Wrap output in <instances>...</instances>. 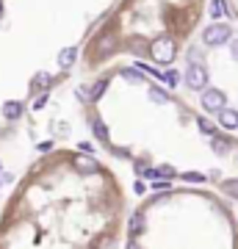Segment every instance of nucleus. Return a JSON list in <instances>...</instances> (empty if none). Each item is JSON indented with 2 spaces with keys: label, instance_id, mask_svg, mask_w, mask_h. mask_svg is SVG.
<instances>
[{
  "label": "nucleus",
  "instance_id": "1a4fd4ad",
  "mask_svg": "<svg viewBox=\"0 0 238 249\" xmlns=\"http://www.w3.org/2000/svg\"><path fill=\"white\" fill-rule=\"evenodd\" d=\"M75 58H78V50H75V47H67V50H61V55H58L61 70H70L72 64H75Z\"/></svg>",
  "mask_w": 238,
  "mask_h": 249
},
{
  "label": "nucleus",
  "instance_id": "0eeeda50",
  "mask_svg": "<svg viewBox=\"0 0 238 249\" xmlns=\"http://www.w3.org/2000/svg\"><path fill=\"white\" fill-rule=\"evenodd\" d=\"M219 124L224 127V130H236L238 127V111H233V108H221L219 111Z\"/></svg>",
  "mask_w": 238,
  "mask_h": 249
},
{
  "label": "nucleus",
  "instance_id": "6ab92c4d",
  "mask_svg": "<svg viewBox=\"0 0 238 249\" xmlns=\"http://www.w3.org/2000/svg\"><path fill=\"white\" fill-rule=\"evenodd\" d=\"M221 188H224L230 196H238V180H227V183H224Z\"/></svg>",
  "mask_w": 238,
  "mask_h": 249
},
{
  "label": "nucleus",
  "instance_id": "aec40b11",
  "mask_svg": "<svg viewBox=\"0 0 238 249\" xmlns=\"http://www.w3.org/2000/svg\"><path fill=\"white\" fill-rule=\"evenodd\" d=\"M164 83H166V86H177V83H180V75H177V72H166V75H164Z\"/></svg>",
  "mask_w": 238,
  "mask_h": 249
},
{
  "label": "nucleus",
  "instance_id": "423d86ee",
  "mask_svg": "<svg viewBox=\"0 0 238 249\" xmlns=\"http://www.w3.org/2000/svg\"><path fill=\"white\" fill-rule=\"evenodd\" d=\"M72 166L78 172H83V175H92V172L100 169V163L94 158H89V155H75V158H72Z\"/></svg>",
  "mask_w": 238,
  "mask_h": 249
},
{
  "label": "nucleus",
  "instance_id": "2eb2a0df",
  "mask_svg": "<svg viewBox=\"0 0 238 249\" xmlns=\"http://www.w3.org/2000/svg\"><path fill=\"white\" fill-rule=\"evenodd\" d=\"M47 83H50V78H47L44 72H39V75L34 78V83H31V91H39V89H44Z\"/></svg>",
  "mask_w": 238,
  "mask_h": 249
},
{
  "label": "nucleus",
  "instance_id": "412c9836",
  "mask_svg": "<svg viewBox=\"0 0 238 249\" xmlns=\"http://www.w3.org/2000/svg\"><path fill=\"white\" fill-rule=\"evenodd\" d=\"M197 124H200V130H202V133H208V136H213V124H211V122H208V119H200V122H197Z\"/></svg>",
  "mask_w": 238,
  "mask_h": 249
},
{
  "label": "nucleus",
  "instance_id": "4468645a",
  "mask_svg": "<svg viewBox=\"0 0 238 249\" xmlns=\"http://www.w3.org/2000/svg\"><path fill=\"white\" fill-rule=\"evenodd\" d=\"M150 100L158 103V106H164V103H169V94L164 89H150Z\"/></svg>",
  "mask_w": 238,
  "mask_h": 249
},
{
  "label": "nucleus",
  "instance_id": "b1692460",
  "mask_svg": "<svg viewBox=\"0 0 238 249\" xmlns=\"http://www.w3.org/2000/svg\"><path fill=\"white\" fill-rule=\"evenodd\" d=\"M39 150H42V152H50V150H53V142H42V144H39Z\"/></svg>",
  "mask_w": 238,
  "mask_h": 249
},
{
  "label": "nucleus",
  "instance_id": "a211bd4d",
  "mask_svg": "<svg viewBox=\"0 0 238 249\" xmlns=\"http://www.w3.org/2000/svg\"><path fill=\"white\" fill-rule=\"evenodd\" d=\"M227 147L230 144L224 142V139H213V152H216V155H227Z\"/></svg>",
  "mask_w": 238,
  "mask_h": 249
},
{
  "label": "nucleus",
  "instance_id": "f8f14e48",
  "mask_svg": "<svg viewBox=\"0 0 238 249\" xmlns=\"http://www.w3.org/2000/svg\"><path fill=\"white\" fill-rule=\"evenodd\" d=\"M92 133L97 136L100 142H108V130H106V124L100 122V119H92Z\"/></svg>",
  "mask_w": 238,
  "mask_h": 249
},
{
  "label": "nucleus",
  "instance_id": "ddd939ff",
  "mask_svg": "<svg viewBox=\"0 0 238 249\" xmlns=\"http://www.w3.org/2000/svg\"><path fill=\"white\" fill-rule=\"evenodd\" d=\"M141 230H144V216L136 213V216L130 219V235H139Z\"/></svg>",
  "mask_w": 238,
  "mask_h": 249
},
{
  "label": "nucleus",
  "instance_id": "a878e982",
  "mask_svg": "<svg viewBox=\"0 0 238 249\" xmlns=\"http://www.w3.org/2000/svg\"><path fill=\"white\" fill-rule=\"evenodd\" d=\"M230 50H233V55L238 58V39H233V45H230Z\"/></svg>",
  "mask_w": 238,
  "mask_h": 249
},
{
  "label": "nucleus",
  "instance_id": "f3484780",
  "mask_svg": "<svg viewBox=\"0 0 238 249\" xmlns=\"http://www.w3.org/2000/svg\"><path fill=\"white\" fill-rule=\"evenodd\" d=\"M152 178H175V169L172 166H158V169H152Z\"/></svg>",
  "mask_w": 238,
  "mask_h": 249
},
{
  "label": "nucleus",
  "instance_id": "393cba45",
  "mask_svg": "<svg viewBox=\"0 0 238 249\" xmlns=\"http://www.w3.org/2000/svg\"><path fill=\"white\" fill-rule=\"evenodd\" d=\"M155 191H169V183H164V180H161V183H155Z\"/></svg>",
  "mask_w": 238,
  "mask_h": 249
},
{
  "label": "nucleus",
  "instance_id": "5701e85b",
  "mask_svg": "<svg viewBox=\"0 0 238 249\" xmlns=\"http://www.w3.org/2000/svg\"><path fill=\"white\" fill-rule=\"evenodd\" d=\"M183 180H188V183H202V175H183Z\"/></svg>",
  "mask_w": 238,
  "mask_h": 249
},
{
  "label": "nucleus",
  "instance_id": "9d476101",
  "mask_svg": "<svg viewBox=\"0 0 238 249\" xmlns=\"http://www.w3.org/2000/svg\"><path fill=\"white\" fill-rule=\"evenodd\" d=\"M208 14H211L213 19H219L227 14V6H224V0H211V6H208Z\"/></svg>",
  "mask_w": 238,
  "mask_h": 249
},
{
  "label": "nucleus",
  "instance_id": "9b49d317",
  "mask_svg": "<svg viewBox=\"0 0 238 249\" xmlns=\"http://www.w3.org/2000/svg\"><path fill=\"white\" fill-rule=\"evenodd\" d=\"M122 75L130 80V83H144V75H147V72L141 70V67H136V70H122Z\"/></svg>",
  "mask_w": 238,
  "mask_h": 249
},
{
  "label": "nucleus",
  "instance_id": "6e6552de",
  "mask_svg": "<svg viewBox=\"0 0 238 249\" xmlns=\"http://www.w3.org/2000/svg\"><path fill=\"white\" fill-rule=\"evenodd\" d=\"M3 116H6V119H19V116H22V103H17V100L3 103Z\"/></svg>",
  "mask_w": 238,
  "mask_h": 249
},
{
  "label": "nucleus",
  "instance_id": "7ed1b4c3",
  "mask_svg": "<svg viewBox=\"0 0 238 249\" xmlns=\"http://www.w3.org/2000/svg\"><path fill=\"white\" fill-rule=\"evenodd\" d=\"M230 28L227 25H211V28H205V34H202V39H205V45H211V47H219V45H224V42H230Z\"/></svg>",
  "mask_w": 238,
  "mask_h": 249
},
{
  "label": "nucleus",
  "instance_id": "f257e3e1",
  "mask_svg": "<svg viewBox=\"0 0 238 249\" xmlns=\"http://www.w3.org/2000/svg\"><path fill=\"white\" fill-rule=\"evenodd\" d=\"M150 58L155 64H172L175 61V42L169 36H158L150 42Z\"/></svg>",
  "mask_w": 238,
  "mask_h": 249
},
{
  "label": "nucleus",
  "instance_id": "dca6fc26",
  "mask_svg": "<svg viewBox=\"0 0 238 249\" xmlns=\"http://www.w3.org/2000/svg\"><path fill=\"white\" fill-rule=\"evenodd\" d=\"M106 86H108V80L103 78V80H97V83H94V86H92V91H89V94H92V97L97 100L100 94H103V91H106Z\"/></svg>",
  "mask_w": 238,
  "mask_h": 249
},
{
  "label": "nucleus",
  "instance_id": "4be33fe9",
  "mask_svg": "<svg viewBox=\"0 0 238 249\" xmlns=\"http://www.w3.org/2000/svg\"><path fill=\"white\" fill-rule=\"evenodd\" d=\"M150 53V45H144V42H133V53Z\"/></svg>",
  "mask_w": 238,
  "mask_h": 249
},
{
  "label": "nucleus",
  "instance_id": "20e7f679",
  "mask_svg": "<svg viewBox=\"0 0 238 249\" xmlns=\"http://www.w3.org/2000/svg\"><path fill=\"white\" fill-rule=\"evenodd\" d=\"M224 106H227V97H224V91L208 89V91L202 94V108L208 111V114H219Z\"/></svg>",
  "mask_w": 238,
  "mask_h": 249
},
{
  "label": "nucleus",
  "instance_id": "bb28decb",
  "mask_svg": "<svg viewBox=\"0 0 238 249\" xmlns=\"http://www.w3.org/2000/svg\"><path fill=\"white\" fill-rule=\"evenodd\" d=\"M0 183H3V175H0Z\"/></svg>",
  "mask_w": 238,
  "mask_h": 249
},
{
  "label": "nucleus",
  "instance_id": "39448f33",
  "mask_svg": "<svg viewBox=\"0 0 238 249\" xmlns=\"http://www.w3.org/2000/svg\"><path fill=\"white\" fill-rule=\"evenodd\" d=\"M116 47H119V39H116L114 34H103L97 39V45H94V55H97V58H106V55L114 53Z\"/></svg>",
  "mask_w": 238,
  "mask_h": 249
},
{
  "label": "nucleus",
  "instance_id": "f03ea898",
  "mask_svg": "<svg viewBox=\"0 0 238 249\" xmlns=\"http://www.w3.org/2000/svg\"><path fill=\"white\" fill-rule=\"evenodd\" d=\"M185 83L191 86V89H205L208 86V70H205L202 64H197V61H191L188 67H185Z\"/></svg>",
  "mask_w": 238,
  "mask_h": 249
}]
</instances>
